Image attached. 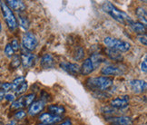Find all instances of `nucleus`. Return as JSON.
<instances>
[{
	"label": "nucleus",
	"mask_w": 147,
	"mask_h": 125,
	"mask_svg": "<svg viewBox=\"0 0 147 125\" xmlns=\"http://www.w3.org/2000/svg\"><path fill=\"white\" fill-rule=\"evenodd\" d=\"M59 66L61 69H63L69 75H72L74 76H78L81 73L80 65L77 64H74L70 62H61L59 64Z\"/></svg>",
	"instance_id": "nucleus-6"
},
{
	"label": "nucleus",
	"mask_w": 147,
	"mask_h": 125,
	"mask_svg": "<svg viewBox=\"0 0 147 125\" xmlns=\"http://www.w3.org/2000/svg\"><path fill=\"white\" fill-rule=\"evenodd\" d=\"M26 82V78L25 76H19V77H16V79H14V81L12 82V83H11V85H12V88H11V90L15 91L16 88H18L19 85H21L23 83Z\"/></svg>",
	"instance_id": "nucleus-24"
},
{
	"label": "nucleus",
	"mask_w": 147,
	"mask_h": 125,
	"mask_svg": "<svg viewBox=\"0 0 147 125\" xmlns=\"http://www.w3.org/2000/svg\"><path fill=\"white\" fill-rule=\"evenodd\" d=\"M2 31V26H1V23H0V32Z\"/></svg>",
	"instance_id": "nucleus-39"
},
{
	"label": "nucleus",
	"mask_w": 147,
	"mask_h": 125,
	"mask_svg": "<svg viewBox=\"0 0 147 125\" xmlns=\"http://www.w3.org/2000/svg\"><path fill=\"white\" fill-rule=\"evenodd\" d=\"M113 83H114V79L107 76L88 78L86 82V84L88 89L96 91V92L106 91L112 86Z\"/></svg>",
	"instance_id": "nucleus-2"
},
{
	"label": "nucleus",
	"mask_w": 147,
	"mask_h": 125,
	"mask_svg": "<svg viewBox=\"0 0 147 125\" xmlns=\"http://www.w3.org/2000/svg\"><path fill=\"white\" fill-rule=\"evenodd\" d=\"M7 125H16V122L15 121H12V122H10L9 123H7Z\"/></svg>",
	"instance_id": "nucleus-38"
},
{
	"label": "nucleus",
	"mask_w": 147,
	"mask_h": 125,
	"mask_svg": "<svg viewBox=\"0 0 147 125\" xmlns=\"http://www.w3.org/2000/svg\"><path fill=\"white\" fill-rule=\"evenodd\" d=\"M5 98V92L2 90H0V101H2Z\"/></svg>",
	"instance_id": "nucleus-37"
},
{
	"label": "nucleus",
	"mask_w": 147,
	"mask_h": 125,
	"mask_svg": "<svg viewBox=\"0 0 147 125\" xmlns=\"http://www.w3.org/2000/svg\"><path fill=\"white\" fill-rule=\"evenodd\" d=\"M107 121L111 122V123L118 124V125H132V119L127 116H116L107 119Z\"/></svg>",
	"instance_id": "nucleus-15"
},
{
	"label": "nucleus",
	"mask_w": 147,
	"mask_h": 125,
	"mask_svg": "<svg viewBox=\"0 0 147 125\" xmlns=\"http://www.w3.org/2000/svg\"><path fill=\"white\" fill-rule=\"evenodd\" d=\"M90 60H91L92 64L94 65V68H97L102 62H104L105 61V59L100 54H93L91 55V57H90Z\"/></svg>",
	"instance_id": "nucleus-20"
},
{
	"label": "nucleus",
	"mask_w": 147,
	"mask_h": 125,
	"mask_svg": "<svg viewBox=\"0 0 147 125\" xmlns=\"http://www.w3.org/2000/svg\"><path fill=\"white\" fill-rule=\"evenodd\" d=\"M55 59L51 54H46L42 56L40 60V65L44 69H51L55 67Z\"/></svg>",
	"instance_id": "nucleus-13"
},
{
	"label": "nucleus",
	"mask_w": 147,
	"mask_h": 125,
	"mask_svg": "<svg viewBox=\"0 0 147 125\" xmlns=\"http://www.w3.org/2000/svg\"><path fill=\"white\" fill-rule=\"evenodd\" d=\"M18 22H19V26L23 28L24 30H27L28 28L30 26V23H29V20L26 17V16H24L22 15H18Z\"/></svg>",
	"instance_id": "nucleus-22"
},
{
	"label": "nucleus",
	"mask_w": 147,
	"mask_h": 125,
	"mask_svg": "<svg viewBox=\"0 0 147 125\" xmlns=\"http://www.w3.org/2000/svg\"><path fill=\"white\" fill-rule=\"evenodd\" d=\"M63 117L62 116H55L51 114L49 112H46V113H42V114L38 117V120L41 123L46 124V125H53V124H56L62 121Z\"/></svg>",
	"instance_id": "nucleus-7"
},
{
	"label": "nucleus",
	"mask_w": 147,
	"mask_h": 125,
	"mask_svg": "<svg viewBox=\"0 0 147 125\" xmlns=\"http://www.w3.org/2000/svg\"><path fill=\"white\" fill-rule=\"evenodd\" d=\"M27 87H28L27 83H26V82L23 83H22L21 85H19V86L15 90L16 94V95H21V94H23V93L26 92V91L27 90Z\"/></svg>",
	"instance_id": "nucleus-28"
},
{
	"label": "nucleus",
	"mask_w": 147,
	"mask_h": 125,
	"mask_svg": "<svg viewBox=\"0 0 147 125\" xmlns=\"http://www.w3.org/2000/svg\"><path fill=\"white\" fill-rule=\"evenodd\" d=\"M22 99H23L24 107L29 106L32 103H34V101H35V99H36V94L35 93H29V94H27V95L22 96Z\"/></svg>",
	"instance_id": "nucleus-23"
},
{
	"label": "nucleus",
	"mask_w": 147,
	"mask_h": 125,
	"mask_svg": "<svg viewBox=\"0 0 147 125\" xmlns=\"http://www.w3.org/2000/svg\"><path fill=\"white\" fill-rule=\"evenodd\" d=\"M48 111L50 112L49 113L55 116H62L65 112V108L62 105H57V104H51L48 106Z\"/></svg>",
	"instance_id": "nucleus-17"
},
{
	"label": "nucleus",
	"mask_w": 147,
	"mask_h": 125,
	"mask_svg": "<svg viewBox=\"0 0 147 125\" xmlns=\"http://www.w3.org/2000/svg\"><path fill=\"white\" fill-rule=\"evenodd\" d=\"M84 56V50L82 47H77L74 54V59L75 60H81Z\"/></svg>",
	"instance_id": "nucleus-27"
},
{
	"label": "nucleus",
	"mask_w": 147,
	"mask_h": 125,
	"mask_svg": "<svg viewBox=\"0 0 147 125\" xmlns=\"http://www.w3.org/2000/svg\"><path fill=\"white\" fill-rule=\"evenodd\" d=\"M103 10L109 15H111L115 20L121 23L123 25L130 26L134 22V20L123 11L118 9L115 5L110 2H105L103 5Z\"/></svg>",
	"instance_id": "nucleus-1"
},
{
	"label": "nucleus",
	"mask_w": 147,
	"mask_h": 125,
	"mask_svg": "<svg viewBox=\"0 0 147 125\" xmlns=\"http://www.w3.org/2000/svg\"><path fill=\"white\" fill-rule=\"evenodd\" d=\"M135 15L141 20V23L146 26V10L143 7H137L135 10Z\"/></svg>",
	"instance_id": "nucleus-21"
},
{
	"label": "nucleus",
	"mask_w": 147,
	"mask_h": 125,
	"mask_svg": "<svg viewBox=\"0 0 147 125\" xmlns=\"http://www.w3.org/2000/svg\"><path fill=\"white\" fill-rule=\"evenodd\" d=\"M58 125H72V122L69 120V119H66V120H65L63 122L59 123Z\"/></svg>",
	"instance_id": "nucleus-36"
},
{
	"label": "nucleus",
	"mask_w": 147,
	"mask_h": 125,
	"mask_svg": "<svg viewBox=\"0 0 147 125\" xmlns=\"http://www.w3.org/2000/svg\"><path fill=\"white\" fill-rule=\"evenodd\" d=\"M105 53L106 55L108 57L113 60V61H115V62H120L123 60V55L120 52L115 50V49H111V48H106L105 50Z\"/></svg>",
	"instance_id": "nucleus-19"
},
{
	"label": "nucleus",
	"mask_w": 147,
	"mask_h": 125,
	"mask_svg": "<svg viewBox=\"0 0 147 125\" xmlns=\"http://www.w3.org/2000/svg\"><path fill=\"white\" fill-rule=\"evenodd\" d=\"M0 7H1L2 12H3V15H4V19L7 23V25L8 26V28L11 31H14L16 27H18V21H16V16L13 13V11L11 10L7 4L5 2L0 1Z\"/></svg>",
	"instance_id": "nucleus-4"
},
{
	"label": "nucleus",
	"mask_w": 147,
	"mask_h": 125,
	"mask_svg": "<svg viewBox=\"0 0 147 125\" xmlns=\"http://www.w3.org/2000/svg\"><path fill=\"white\" fill-rule=\"evenodd\" d=\"M24 107V103H23V99L22 97H20L18 100H15L12 104H11V109H16V110H20L21 108Z\"/></svg>",
	"instance_id": "nucleus-26"
},
{
	"label": "nucleus",
	"mask_w": 147,
	"mask_h": 125,
	"mask_svg": "<svg viewBox=\"0 0 147 125\" xmlns=\"http://www.w3.org/2000/svg\"><path fill=\"white\" fill-rule=\"evenodd\" d=\"M5 99L8 101H14L16 100V95L13 93H7L5 94Z\"/></svg>",
	"instance_id": "nucleus-33"
},
{
	"label": "nucleus",
	"mask_w": 147,
	"mask_h": 125,
	"mask_svg": "<svg viewBox=\"0 0 147 125\" xmlns=\"http://www.w3.org/2000/svg\"><path fill=\"white\" fill-rule=\"evenodd\" d=\"M110 125H118V124H114V123H111Z\"/></svg>",
	"instance_id": "nucleus-40"
},
{
	"label": "nucleus",
	"mask_w": 147,
	"mask_h": 125,
	"mask_svg": "<svg viewBox=\"0 0 147 125\" xmlns=\"http://www.w3.org/2000/svg\"><path fill=\"white\" fill-rule=\"evenodd\" d=\"M38 125H46V124H43V123H41V124H38Z\"/></svg>",
	"instance_id": "nucleus-41"
},
{
	"label": "nucleus",
	"mask_w": 147,
	"mask_h": 125,
	"mask_svg": "<svg viewBox=\"0 0 147 125\" xmlns=\"http://www.w3.org/2000/svg\"><path fill=\"white\" fill-rule=\"evenodd\" d=\"M26 116V112L24 110H18L15 113V119L16 120H23Z\"/></svg>",
	"instance_id": "nucleus-30"
},
{
	"label": "nucleus",
	"mask_w": 147,
	"mask_h": 125,
	"mask_svg": "<svg viewBox=\"0 0 147 125\" xmlns=\"http://www.w3.org/2000/svg\"><path fill=\"white\" fill-rule=\"evenodd\" d=\"M80 70H81V75H88L94 72V68L90 58H87L84 61L82 66L80 67Z\"/></svg>",
	"instance_id": "nucleus-16"
},
{
	"label": "nucleus",
	"mask_w": 147,
	"mask_h": 125,
	"mask_svg": "<svg viewBox=\"0 0 147 125\" xmlns=\"http://www.w3.org/2000/svg\"><path fill=\"white\" fill-rule=\"evenodd\" d=\"M129 103V96L123 95L118 98H115L111 101V107L116 110H123L128 107Z\"/></svg>",
	"instance_id": "nucleus-8"
},
{
	"label": "nucleus",
	"mask_w": 147,
	"mask_h": 125,
	"mask_svg": "<svg viewBox=\"0 0 147 125\" xmlns=\"http://www.w3.org/2000/svg\"><path fill=\"white\" fill-rule=\"evenodd\" d=\"M21 65V58L19 55H13L12 61H11L10 66L13 68V69H16L18 68Z\"/></svg>",
	"instance_id": "nucleus-25"
},
{
	"label": "nucleus",
	"mask_w": 147,
	"mask_h": 125,
	"mask_svg": "<svg viewBox=\"0 0 147 125\" xmlns=\"http://www.w3.org/2000/svg\"><path fill=\"white\" fill-rule=\"evenodd\" d=\"M141 70L144 73H146L147 71V61H146V56L144 57V61L142 62V64H141Z\"/></svg>",
	"instance_id": "nucleus-34"
},
{
	"label": "nucleus",
	"mask_w": 147,
	"mask_h": 125,
	"mask_svg": "<svg viewBox=\"0 0 147 125\" xmlns=\"http://www.w3.org/2000/svg\"><path fill=\"white\" fill-rule=\"evenodd\" d=\"M0 88H1V90L4 91V92H7V91L11 90L12 85H11L10 83H3L1 85H0Z\"/></svg>",
	"instance_id": "nucleus-32"
},
{
	"label": "nucleus",
	"mask_w": 147,
	"mask_h": 125,
	"mask_svg": "<svg viewBox=\"0 0 147 125\" xmlns=\"http://www.w3.org/2000/svg\"><path fill=\"white\" fill-rule=\"evenodd\" d=\"M130 87H131L132 91L135 93H143L146 91L147 84L144 80L135 79V80H132L130 82Z\"/></svg>",
	"instance_id": "nucleus-10"
},
{
	"label": "nucleus",
	"mask_w": 147,
	"mask_h": 125,
	"mask_svg": "<svg viewBox=\"0 0 147 125\" xmlns=\"http://www.w3.org/2000/svg\"><path fill=\"white\" fill-rule=\"evenodd\" d=\"M131 28L133 29L134 32H135L136 34H139V35L143 36L146 34V26L144 25L143 23L141 22H133L131 25H130Z\"/></svg>",
	"instance_id": "nucleus-18"
},
{
	"label": "nucleus",
	"mask_w": 147,
	"mask_h": 125,
	"mask_svg": "<svg viewBox=\"0 0 147 125\" xmlns=\"http://www.w3.org/2000/svg\"><path fill=\"white\" fill-rule=\"evenodd\" d=\"M21 64L23 65L24 68H32L36 65V56L33 54L23 53L21 54Z\"/></svg>",
	"instance_id": "nucleus-12"
},
{
	"label": "nucleus",
	"mask_w": 147,
	"mask_h": 125,
	"mask_svg": "<svg viewBox=\"0 0 147 125\" xmlns=\"http://www.w3.org/2000/svg\"><path fill=\"white\" fill-rule=\"evenodd\" d=\"M46 107V103L42 100H38L32 103L29 105V109H28V113L31 116H36L37 114H39L41 112H43V110Z\"/></svg>",
	"instance_id": "nucleus-9"
},
{
	"label": "nucleus",
	"mask_w": 147,
	"mask_h": 125,
	"mask_svg": "<svg viewBox=\"0 0 147 125\" xmlns=\"http://www.w3.org/2000/svg\"><path fill=\"white\" fill-rule=\"evenodd\" d=\"M7 5L11 9L15 10L16 12H22L26 9V5L23 1H18V0H8L7 1Z\"/></svg>",
	"instance_id": "nucleus-14"
},
{
	"label": "nucleus",
	"mask_w": 147,
	"mask_h": 125,
	"mask_svg": "<svg viewBox=\"0 0 147 125\" xmlns=\"http://www.w3.org/2000/svg\"><path fill=\"white\" fill-rule=\"evenodd\" d=\"M139 41L142 43L144 45H146L147 42H146V35H143L139 36Z\"/></svg>",
	"instance_id": "nucleus-35"
},
{
	"label": "nucleus",
	"mask_w": 147,
	"mask_h": 125,
	"mask_svg": "<svg viewBox=\"0 0 147 125\" xmlns=\"http://www.w3.org/2000/svg\"><path fill=\"white\" fill-rule=\"evenodd\" d=\"M10 44L14 51H18L20 49V44H19V42L18 41V39H13Z\"/></svg>",
	"instance_id": "nucleus-31"
},
{
	"label": "nucleus",
	"mask_w": 147,
	"mask_h": 125,
	"mask_svg": "<svg viewBox=\"0 0 147 125\" xmlns=\"http://www.w3.org/2000/svg\"><path fill=\"white\" fill-rule=\"evenodd\" d=\"M101 73L103 75L108 77L109 75L110 76L121 75L123 73V72L122 71V69L120 67H117V66H115V65H107V66H105L104 68H102Z\"/></svg>",
	"instance_id": "nucleus-11"
},
{
	"label": "nucleus",
	"mask_w": 147,
	"mask_h": 125,
	"mask_svg": "<svg viewBox=\"0 0 147 125\" xmlns=\"http://www.w3.org/2000/svg\"><path fill=\"white\" fill-rule=\"evenodd\" d=\"M104 43L107 46V48H111V49H115L118 52H127L131 48V44L128 42L120 40V39L114 38V37H105L104 39Z\"/></svg>",
	"instance_id": "nucleus-3"
},
{
	"label": "nucleus",
	"mask_w": 147,
	"mask_h": 125,
	"mask_svg": "<svg viewBox=\"0 0 147 125\" xmlns=\"http://www.w3.org/2000/svg\"><path fill=\"white\" fill-rule=\"evenodd\" d=\"M14 53H15V51L13 50V48H12V46H11L10 44H7V45H5V55L7 56V57H13Z\"/></svg>",
	"instance_id": "nucleus-29"
},
{
	"label": "nucleus",
	"mask_w": 147,
	"mask_h": 125,
	"mask_svg": "<svg viewBox=\"0 0 147 125\" xmlns=\"http://www.w3.org/2000/svg\"><path fill=\"white\" fill-rule=\"evenodd\" d=\"M37 39L32 32H26L22 37V44L23 47L27 51L35 50L37 46Z\"/></svg>",
	"instance_id": "nucleus-5"
}]
</instances>
